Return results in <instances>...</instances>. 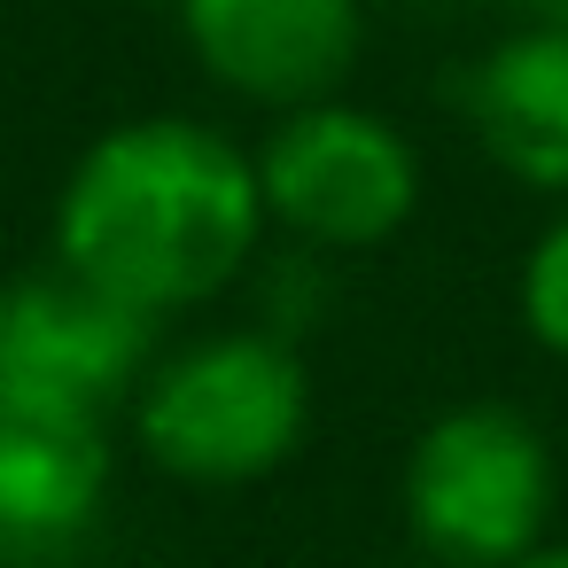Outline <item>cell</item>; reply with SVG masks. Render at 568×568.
Returning a JSON list of instances; mask_svg holds the SVG:
<instances>
[{
	"instance_id": "11",
	"label": "cell",
	"mask_w": 568,
	"mask_h": 568,
	"mask_svg": "<svg viewBox=\"0 0 568 568\" xmlns=\"http://www.w3.org/2000/svg\"><path fill=\"white\" fill-rule=\"evenodd\" d=\"M514 568H568V537H545L537 552H521Z\"/></svg>"
},
{
	"instance_id": "2",
	"label": "cell",
	"mask_w": 568,
	"mask_h": 568,
	"mask_svg": "<svg viewBox=\"0 0 568 568\" xmlns=\"http://www.w3.org/2000/svg\"><path fill=\"white\" fill-rule=\"evenodd\" d=\"M125 420L156 475L195 490H242L304 452L312 366L281 327H211L156 351Z\"/></svg>"
},
{
	"instance_id": "3",
	"label": "cell",
	"mask_w": 568,
	"mask_h": 568,
	"mask_svg": "<svg viewBox=\"0 0 568 568\" xmlns=\"http://www.w3.org/2000/svg\"><path fill=\"white\" fill-rule=\"evenodd\" d=\"M405 537L436 568H514L552 537L560 459L552 436L506 397H459L420 420L397 475Z\"/></svg>"
},
{
	"instance_id": "4",
	"label": "cell",
	"mask_w": 568,
	"mask_h": 568,
	"mask_svg": "<svg viewBox=\"0 0 568 568\" xmlns=\"http://www.w3.org/2000/svg\"><path fill=\"white\" fill-rule=\"evenodd\" d=\"M250 156H257L265 226L312 257L389 250L420 211V149L405 141L397 118L351 94L273 118Z\"/></svg>"
},
{
	"instance_id": "7",
	"label": "cell",
	"mask_w": 568,
	"mask_h": 568,
	"mask_svg": "<svg viewBox=\"0 0 568 568\" xmlns=\"http://www.w3.org/2000/svg\"><path fill=\"white\" fill-rule=\"evenodd\" d=\"M110 420L118 413L0 374V545H71L94 529L118 475Z\"/></svg>"
},
{
	"instance_id": "9",
	"label": "cell",
	"mask_w": 568,
	"mask_h": 568,
	"mask_svg": "<svg viewBox=\"0 0 568 568\" xmlns=\"http://www.w3.org/2000/svg\"><path fill=\"white\" fill-rule=\"evenodd\" d=\"M514 312H521V335L568 366V203H552V219L537 226V242L521 250V273H514Z\"/></svg>"
},
{
	"instance_id": "8",
	"label": "cell",
	"mask_w": 568,
	"mask_h": 568,
	"mask_svg": "<svg viewBox=\"0 0 568 568\" xmlns=\"http://www.w3.org/2000/svg\"><path fill=\"white\" fill-rule=\"evenodd\" d=\"M459 118L498 180L568 203V32L560 24H506L459 71Z\"/></svg>"
},
{
	"instance_id": "13",
	"label": "cell",
	"mask_w": 568,
	"mask_h": 568,
	"mask_svg": "<svg viewBox=\"0 0 568 568\" xmlns=\"http://www.w3.org/2000/svg\"><path fill=\"white\" fill-rule=\"evenodd\" d=\"M397 568H436V560H420V552H413V560H397Z\"/></svg>"
},
{
	"instance_id": "6",
	"label": "cell",
	"mask_w": 568,
	"mask_h": 568,
	"mask_svg": "<svg viewBox=\"0 0 568 568\" xmlns=\"http://www.w3.org/2000/svg\"><path fill=\"white\" fill-rule=\"evenodd\" d=\"M164 351V320L133 312L125 296L94 288L71 265H40L9 288V351H0V374L40 382L55 397H79L94 413H125L133 389L149 382Z\"/></svg>"
},
{
	"instance_id": "12",
	"label": "cell",
	"mask_w": 568,
	"mask_h": 568,
	"mask_svg": "<svg viewBox=\"0 0 568 568\" xmlns=\"http://www.w3.org/2000/svg\"><path fill=\"white\" fill-rule=\"evenodd\" d=\"M9 288H17V281H0V351H9Z\"/></svg>"
},
{
	"instance_id": "5",
	"label": "cell",
	"mask_w": 568,
	"mask_h": 568,
	"mask_svg": "<svg viewBox=\"0 0 568 568\" xmlns=\"http://www.w3.org/2000/svg\"><path fill=\"white\" fill-rule=\"evenodd\" d=\"M172 17L195 71L265 118L335 102L366 55V0H172Z\"/></svg>"
},
{
	"instance_id": "10",
	"label": "cell",
	"mask_w": 568,
	"mask_h": 568,
	"mask_svg": "<svg viewBox=\"0 0 568 568\" xmlns=\"http://www.w3.org/2000/svg\"><path fill=\"white\" fill-rule=\"evenodd\" d=\"M514 17H521V24H560V32H568V0H514Z\"/></svg>"
},
{
	"instance_id": "1",
	"label": "cell",
	"mask_w": 568,
	"mask_h": 568,
	"mask_svg": "<svg viewBox=\"0 0 568 568\" xmlns=\"http://www.w3.org/2000/svg\"><path fill=\"white\" fill-rule=\"evenodd\" d=\"M257 156L211 118H125L94 133L55 187V265L125 296L149 320L219 304L265 250Z\"/></svg>"
}]
</instances>
